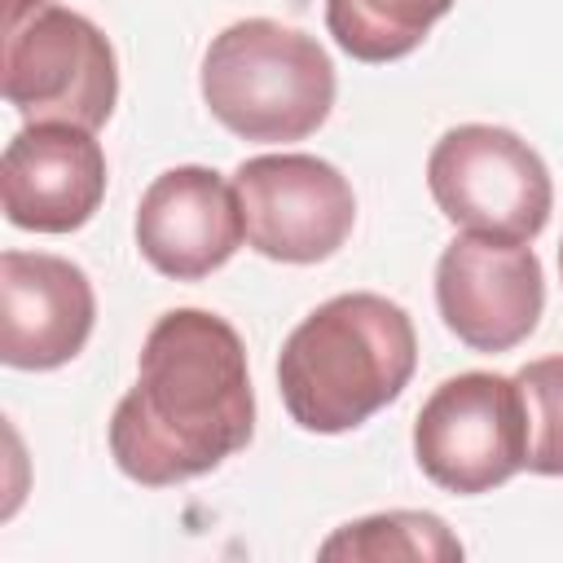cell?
<instances>
[{
  "label": "cell",
  "instance_id": "obj_1",
  "mask_svg": "<svg viewBox=\"0 0 563 563\" xmlns=\"http://www.w3.org/2000/svg\"><path fill=\"white\" fill-rule=\"evenodd\" d=\"M251 431L255 391L242 334L207 308L163 312L141 343L136 383L110 418L114 466L145 488L185 484L246 449Z\"/></svg>",
  "mask_w": 563,
  "mask_h": 563
},
{
  "label": "cell",
  "instance_id": "obj_2",
  "mask_svg": "<svg viewBox=\"0 0 563 563\" xmlns=\"http://www.w3.org/2000/svg\"><path fill=\"white\" fill-rule=\"evenodd\" d=\"M418 365V334L400 303L352 290L312 308L282 343L277 391L317 435H339L387 409Z\"/></svg>",
  "mask_w": 563,
  "mask_h": 563
},
{
  "label": "cell",
  "instance_id": "obj_3",
  "mask_svg": "<svg viewBox=\"0 0 563 563\" xmlns=\"http://www.w3.org/2000/svg\"><path fill=\"white\" fill-rule=\"evenodd\" d=\"M202 101L242 141H303L330 119L334 66L312 35L273 18H242L207 44Z\"/></svg>",
  "mask_w": 563,
  "mask_h": 563
},
{
  "label": "cell",
  "instance_id": "obj_4",
  "mask_svg": "<svg viewBox=\"0 0 563 563\" xmlns=\"http://www.w3.org/2000/svg\"><path fill=\"white\" fill-rule=\"evenodd\" d=\"M4 101L26 123L97 132L119 101V62L101 26L48 0L4 13Z\"/></svg>",
  "mask_w": 563,
  "mask_h": 563
},
{
  "label": "cell",
  "instance_id": "obj_5",
  "mask_svg": "<svg viewBox=\"0 0 563 563\" xmlns=\"http://www.w3.org/2000/svg\"><path fill=\"white\" fill-rule=\"evenodd\" d=\"M427 185L457 229L497 242H532L554 207L541 154L510 128L493 123L449 128L427 158Z\"/></svg>",
  "mask_w": 563,
  "mask_h": 563
},
{
  "label": "cell",
  "instance_id": "obj_6",
  "mask_svg": "<svg viewBox=\"0 0 563 563\" xmlns=\"http://www.w3.org/2000/svg\"><path fill=\"white\" fill-rule=\"evenodd\" d=\"M413 457L444 493L475 497L501 488L528 462L519 383L488 369L444 378L413 418Z\"/></svg>",
  "mask_w": 563,
  "mask_h": 563
},
{
  "label": "cell",
  "instance_id": "obj_7",
  "mask_svg": "<svg viewBox=\"0 0 563 563\" xmlns=\"http://www.w3.org/2000/svg\"><path fill=\"white\" fill-rule=\"evenodd\" d=\"M246 242L282 264L330 260L352 224L356 194L347 176L312 154H260L233 172Z\"/></svg>",
  "mask_w": 563,
  "mask_h": 563
},
{
  "label": "cell",
  "instance_id": "obj_8",
  "mask_svg": "<svg viewBox=\"0 0 563 563\" xmlns=\"http://www.w3.org/2000/svg\"><path fill=\"white\" fill-rule=\"evenodd\" d=\"M435 303L444 325L475 352H510L545 308L541 260L528 242L457 233L435 264Z\"/></svg>",
  "mask_w": 563,
  "mask_h": 563
},
{
  "label": "cell",
  "instance_id": "obj_9",
  "mask_svg": "<svg viewBox=\"0 0 563 563\" xmlns=\"http://www.w3.org/2000/svg\"><path fill=\"white\" fill-rule=\"evenodd\" d=\"M106 198V150L88 128L26 123L0 154V202L9 224L75 233Z\"/></svg>",
  "mask_w": 563,
  "mask_h": 563
},
{
  "label": "cell",
  "instance_id": "obj_10",
  "mask_svg": "<svg viewBox=\"0 0 563 563\" xmlns=\"http://www.w3.org/2000/svg\"><path fill=\"white\" fill-rule=\"evenodd\" d=\"M97 295L79 264L44 251L0 255V361L13 369H57L92 334Z\"/></svg>",
  "mask_w": 563,
  "mask_h": 563
},
{
  "label": "cell",
  "instance_id": "obj_11",
  "mask_svg": "<svg viewBox=\"0 0 563 563\" xmlns=\"http://www.w3.org/2000/svg\"><path fill=\"white\" fill-rule=\"evenodd\" d=\"M242 207L233 185L198 163L167 167L141 194L136 207V246L163 277L198 282L233 260L242 246Z\"/></svg>",
  "mask_w": 563,
  "mask_h": 563
},
{
  "label": "cell",
  "instance_id": "obj_12",
  "mask_svg": "<svg viewBox=\"0 0 563 563\" xmlns=\"http://www.w3.org/2000/svg\"><path fill=\"white\" fill-rule=\"evenodd\" d=\"M449 9L453 0H325V26L356 62H400Z\"/></svg>",
  "mask_w": 563,
  "mask_h": 563
},
{
  "label": "cell",
  "instance_id": "obj_13",
  "mask_svg": "<svg viewBox=\"0 0 563 563\" xmlns=\"http://www.w3.org/2000/svg\"><path fill=\"white\" fill-rule=\"evenodd\" d=\"M321 559H462V541L444 528L440 515L427 510H387L356 523H343L321 541Z\"/></svg>",
  "mask_w": 563,
  "mask_h": 563
},
{
  "label": "cell",
  "instance_id": "obj_14",
  "mask_svg": "<svg viewBox=\"0 0 563 563\" xmlns=\"http://www.w3.org/2000/svg\"><path fill=\"white\" fill-rule=\"evenodd\" d=\"M519 396L528 413V471L563 475V356L528 361L519 374Z\"/></svg>",
  "mask_w": 563,
  "mask_h": 563
},
{
  "label": "cell",
  "instance_id": "obj_15",
  "mask_svg": "<svg viewBox=\"0 0 563 563\" xmlns=\"http://www.w3.org/2000/svg\"><path fill=\"white\" fill-rule=\"evenodd\" d=\"M559 273H563V242H559Z\"/></svg>",
  "mask_w": 563,
  "mask_h": 563
}]
</instances>
